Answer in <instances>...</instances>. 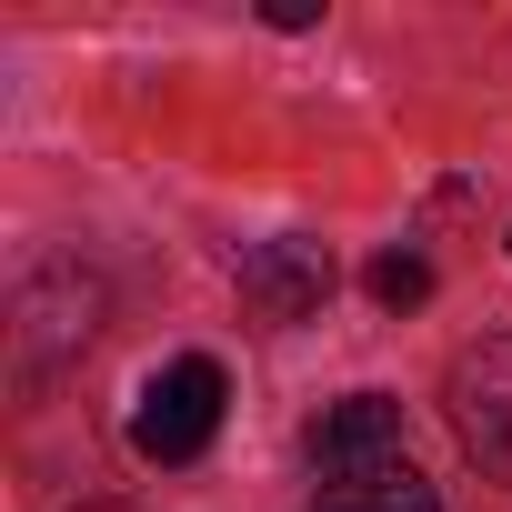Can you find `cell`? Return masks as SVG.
<instances>
[{
  "label": "cell",
  "instance_id": "cell-2",
  "mask_svg": "<svg viewBox=\"0 0 512 512\" xmlns=\"http://www.w3.org/2000/svg\"><path fill=\"white\" fill-rule=\"evenodd\" d=\"M452 432L482 472L512 482V332H492L452 362Z\"/></svg>",
  "mask_w": 512,
  "mask_h": 512
},
{
  "label": "cell",
  "instance_id": "cell-8",
  "mask_svg": "<svg viewBox=\"0 0 512 512\" xmlns=\"http://www.w3.org/2000/svg\"><path fill=\"white\" fill-rule=\"evenodd\" d=\"M101 512H111V502H101Z\"/></svg>",
  "mask_w": 512,
  "mask_h": 512
},
{
  "label": "cell",
  "instance_id": "cell-7",
  "mask_svg": "<svg viewBox=\"0 0 512 512\" xmlns=\"http://www.w3.org/2000/svg\"><path fill=\"white\" fill-rule=\"evenodd\" d=\"M362 282H372V302H382V312H412V302H432V262H422V251H382V262H372Z\"/></svg>",
  "mask_w": 512,
  "mask_h": 512
},
{
  "label": "cell",
  "instance_id": "cell-1",
  "mask_svg": "<svg viewBox=\"0 0 512 512\" xmlns=\"http://www.w3.org/2000/svg\"><path fill=\"white\" fill-rule=\"evenodd\" d=\"M221 402H231L221 362H211V352H181L171 372H151V392H141V412H131V452H141V462H201L211 432H221Z\"/></svg>",
  "mask_w": 512,
  "mask_h": 512
},
{
  "label": "cell",
  "instance_id": "cell-4",
  "mask_svg": "<svg viewBox=\"0 0 512 512\" xmlns=\"http://www.w3.org/2000/svg\"><path fill=\"white\" fill-rule=\"evenodd\" d=\"M312 462H322V482L402 462V402H392V392H352V402H332V412L312 422Z\"/></svg>",
  "mask_w": 512,
  "mask_h": 512
},
{
  "label": "cell",
  "instance_id": "cell-3",
  "mask_svg": "<svg viewBox=\"0 0 512 512\" xmlns=\"http://www.w3.org/2000/svg\"><path fill=\"white\" fill-rule=\"evenodd\" d=\"M241 302L262 312V322H312L332 302V251L312 231H282L262 251H241Z\"/></svg>",
  "mask_w": 512,
  "mask_h": 512
},
{
  "label": "cell",
  "instance_id": "cell-5",
  "mask_svg": "<svg viewBox=\"0 0 512 512\" xmlns=\"http://www.w3.org/2000/svg\"><path fill=\"white\" fill-rule=\"evenodd\" d=\"M51 292H61V262L21 282V372H51V362H71V352L101 332V282H91V272H81L71 302H51Z\"/></svg>",
  "mask_w": 512,
  "mask_h": 512
},
{
  "label": "cell",
  "instance_id": "cell-6",
  "mask_svg": "<svg viewBox=\"0 0 512 512\" xmlns=\"http://www.w3.org/2000/svg\"><path fill=\"white\" fill-rule=\"evenodd\" d=\"M312 512H442V492H432L412 462H382V472H342V482H322Z\"/></svg>",
  "mask_w": 512,
  "mask_h": 512
}]
</instances>
